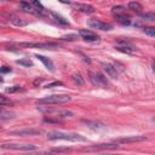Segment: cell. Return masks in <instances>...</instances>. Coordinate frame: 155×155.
<instances>
[{
  "label": "cell",
  "instance_id": "cell-32",
  "mask_svg": "<svg viewBox=\"0 0 155 155\" xmlns=\"http://www.w3.org/2000/svg\"><path fill=\"white\" fill-rule=\"evenodd\" d=\"M96 155H124V154H96Z\"/></svg>",
  "mask_w": 155,
  "mask_h": 155
},
{
  "label": "cell",
  "instance_id": "cell-31",
  "mask_svg": "<svg viewBox=\"0 0 155 155\" xmlns=\"http://www.w3.org/2000/svg\"><path fill=\"white\" fill-rule=\"evenodd\" d=\"M29 155H56L52 153H38V154H29Z\"/></svg>",
  "mask_w": 155,
  "mask_h": 155
},
{
  "label": "cell",
  "instance_id": "cell-16",
  "mask_svg": "<svg viewBox=\"0 0 155 155\" xmlns=\"http://www.w3.org/2000/svg\"><path fill=\"white\" fill-rule=\"evenodd\" d=\"M15 116H16V114L12 110L0 107V120H12V119H15Z\"/></svg>",
  "mask_w": 155,
  "mask_h": 155
},
{
  "label": "cell",
  "instance_id": "cell-10",
  "mask_svg": "<svg viewBox=\"0 0 155 155\" xmlns=\"http://www.w3.org/2000/svg\"><path fill=\"white\" fill-rule=\"evenodd\" d=\"M41 131L40 130H36V128H25V130H18V131H11L8 132V134H12V136H21V137H24V136H35V134H40Z\"/></svg>",
  "mask_w": 155,
  "mask_h": 155
},
{
  "label": "cell",
  "instance_id": "cell-15",
  "mask_svg": "<svg viewBox=\"0 0 155 155\" xmlns=\"http://www.w3.org/2000/svg\"><path fill=\"white\" fill-rule=\"evenodd\" d=\"M6 16H7L8 21H10L12 24L17 25V27H23V25H27V24H28V22H27V21H24L23 18L18 17V16H16V15L10 13V15H6Z\"/></svg>",
  "mask_w": 155,
  "mask_h": 155
},
{
  "label": "cell",
  "instance_id": "cell-9",
  "mask_svg": "<svg viewBox=\"0 0 155 155\" xmlns=\"http://www.w3.org/2000/svg\"><path fill=\"white\" fill-rule=\"evenodd\" d=\"M79 35H80L85 41H88V42L99 41V35H97L96 33H93V31H91V30H87V29H80V30H79Z\"/></svg>",
  "mask_w": 155,
  "mask_h": 155
},
{
  "label": "cell",
  "instance_id": "cell-34",
  "mask_svg": "<svg viewBox=\"0 0 155 155\" xmlns=\"http://www.w3.org/2000/svg\"><path fill=\"white\" fill-rule=\"evenodd\" d=\"M0 25H1V22H0Z\"/></svg>",
  "mask_w": 155,
  "mask_h": 155
},
{
  "label": "cell",
  "instance_id": "cell-14",
  "mask_svg": "<svg viewBox=\"0 0 155 155\" xmlns=\"http://www.w3.org/2000/svg\"><path fill=\"white\" fill-rule=\"evenodd\" d=\"M145 136H132V137H125V138H117L115 139V143H131V142H142L145 140Z\"/></svg>",
  "mask_w": 155,
  "mask_h": 155
},
{
  "label": "cell",
  "instance_id": "cell-23",
  "mask_svg": "<svg viewBox=\"0 0 155 155\" xmlns=\"http://www.w3.org/2000/svg\"><path fill=\"white\" fill-rule=\"evenodd\" d=\"M17 64L24 65V67H31V65H33V62H31L29 58H27V59H18V61H17Z\"/></svg>",
  "mask_w": 155,
  "mask_h": 155
},
{
  "label": "cell",
  "instance_id": "cell-11",
  "mask_svg": "<svg viewBox=\"0 0 155 155\" xmlns=\"http://www.w3.org/2000/svg\"><path fill=\"white\" fill-rule=\"evenodd\" d=\"M119 44H120V45L116 46V50H117V51H121V52H124V53H133V52L136 51V47H134L132 44H130L128 41L119 40Z\"/></svg>",
  "mask_w": 155,
  "mask_h": 155
},
{
  "label": "cell",
  "instance_id": "cell-28",
  "mask_svg": "<svg viewBox=\"0 0 155 155\" xmlns=\"http://www.w3.org/2000/svg\"><path fill=\"white\" fill-rule=\"evenodd\" d=\"M22 88L19 86H13V87H10V88H6V92H17V91H21Z\"/></svg>",
  "mask_w": 155,
  "mask_h": 155
},
{
  "label": "cell",
  "instance_id": "cell-13",
  "mask_svg": "<svg viewBox=\"0 0 155 155\" xmlns=\"http://www.w3.org/2000/svg\"><path fill=\"white\" fill-rule=\"evenodd\" d=\"M102 67H103V70L107 73V75L109 78H111V79H116L117 78V70H116V68L114 65H111L109 63H103Z\"/></svg>",
  "mask_w": 155,
  "mask_h": 155
},
{
  "label": "cell",
  "instance_id": "cell-29",
  "mask_svg": "<svg viewBox=\"0 0 155 155\" xmlns=\"http://www.w3.org/2000/svg\"><path fill=\"white\" fill-rule=\"evenodd\" d=\"M61 85H63L62 82H59V81H57V82H52V84H48V85H46L45 87L46 88H50V87H53V86H61Z\"/></svg>",
  "mask_w": 155,
  "mask_h": 155
},
{
  "label": "cell",
  "instance_id": "cell-4",
  "mask_svg": "<svg viewBox=\"0 0 155 155\" xmlns=\"http://www.w3.org/2000/svg\"><path fill=\"white\" fill-rule=\"evenodd\" d=\"M90 80L94 86L103 87V88H109L110 87V84H109L108 79L101 73H92L91 71L90 73Z\"/></svg>",
  "mask_w": 155,
  "mask_h": 155
},
{
  "label": "cell",
  "instance_id": "cell-22",
  "mask_svg": "<svg viewBox=\"0 0 155 155\" xmlns=\"http://www.w3.org/2000/svg\"><path fill=\"white\" fill-rule=\"evenodd\" d=\"M82 122H85L86 125H88L90 127H93V128H103L104 127V125L103 124H101V122H96V121H87V120H84Z\"/></svg>",
  "mask_w": 155,
  "mask_h": 155
},
{
  "label": "cell",
  "instance_id": "cell-26",
  "mask_svg": "<svg viewBox=\"0 0 155 155\" xmlns=\"http://www.w3.org/2000/svg\"><path fill=\"white\" fill-rule=\"evenodd\" d=\"M12 102L8 99V98H6L5 96H2V94H0V107H4V105H8V104H11Z\"/></svg>",
  "mask_w": 155,
  "mask_h": 155
},
{
  "label": "cell",
  "instance_id": "cell-24",
  "mask_svg": "<svg viewBox=\"0 0 155 155\" xmlns=\"http://www.w3.org/2000/svg\"><path fill=\"white\" fill-rule=\"evenodd\" d=\"M140 17L145 21H155V15L153 12H148V13H143L140 15Z\"/></svg>",
  "mask_w": 155,
  "mask_h": 155
},
{
  "label": "cell",
  "instance_id": "cell-12",
  "mask_svg": "<svg viewBox=\"0 0 155 155\" xmlns=\"http://www.w3.org/2000/svg\"><path fill=\"white\" fill-rule=\"evenodd\" d=\"M19 6H21V8H22L24 12H29V13H33V15H36V16H42V15L31 5V2L22 1V2H19Z\"/></svg>",
  "mask_w": 155,
  "mask_h": 155
},
{
  "label": "cell",
  "instance_id": "cell-6",
  "mask_svg": "<svg viewBox=\"0 0 155 155\" xmlns=\"http://www.w3.org/2000/svg\"><path fill=\"white\" fill-rule=\"evenodd\" d=\"M87 24L91 28L99 29V30H111L113 29V25L111 24L105 23V22H102L101 19H97V18H90V19H87Z\"/></svg>",
  "mask_w": 155,
  "mask_h": 155
},
{
  "label": "cell",
  "instance_id": "cell-21",
  "mask_svg": "<svg viewBox=\"0 0 155 155\" xmlns=\"http://www.w3.org/2000/svg\"><path fill=\"white\" fill-rule=\"evenodd\" d=\"M117 147H119L117 143H109V144L104 143V144H97L92 149H114V148H117Z\"/></svg>",
  "mask_w": 155,
  "mask_h": 155
},
{
  "label": "cell",
  "instance_id": "cell-27",
  "mask_svg": "<svg viewBox=\"0 0 155 155\" xmlns=\"http://www.w3.org/2000/svg\"><path fill=\"white\" fill-rule=\"evenodd\" d=\"M73 80H74L78 85H82V84H84V79L81 78L80 74H73Z\"/></svg>",
  "mask_w": 155,
  "mask_h": 155
},
{
  "label": "cell",
  "instance_id": "cell-17",
  "mask_svg": "<svg viewBox=\"0 0 155 155\" xmlns=\"http://www.w3.org/2000/svg\"><path fill=\"white\" fill-rule=\"evenodd\" d=\"M35 57H36L40 62H42L44 65H45L48 70H51V71L54 70V64H53V62H52L50 58H47V57H45V56H41V54H35Z\"/></svg>",
  "mask_w": 155,
  "mask_h": 155
},
{
  "label": "cell",
  "instance_id": "cell-2",
  "mask_svg": "<svg viewBox=\"0 0 155 155\" xmlns=\"http://www.w3.org/2000/svg\"><path fill=\"white\" fill-rule=\"evenodd\" d=\"M70 99L71 97L69 94H51L39 99L38 103L39 104H59V103H65Z\"/></svg>",
  "mask_w": 155,
  "mask_h": 155
},
{
  "label": "cell",
  "instance_id": "cell-8",
  "mask_svg": "<svg viewBox=\"0 0 155 155\" xmlns=\"http://www.w3.org/2000/svg\"><path fill=\"white\" fill-rule=\"evenodd\" d=\"M1 148L4 149H11V150H34L35 145L33 144H19V143H7L2 144Z\"/></svg>",
  "mask_w": 155,
  "mask_h": 155
},
{
  "label": "cell",
  "instance_id": "cell-33",
  "mask_svg": "<svg viewBox=\"0 0 155 155\" xmlns=\"http://www.w3.org/2000/svg\"><path fill=\"white\" fill-rule=\"evenodd\" d=\"M0 82H2V78L1 76H0Z\"/></svg>",
  "mask_w": 155,
  "mask_h": 155
},
{
  "label": "cell",
  "instance_id": "cell-1",
  "mask_svg": "<svg viewBox=\"0 0 155 155\" xmlns=\"http://www.w3.org/2000/svg\"><path fill=\"white\" fill-rule=\"evenodd\" d=\"M47 138L51 140H70V142H86V138L79 133L73 132H62V131H50L47 133Z\"/></svg>",
  "mask_w": 155,
  "mask_h": 155
},
{
  "label": "cell",
  "instance_id": "cell-30",
  "mask_svg": "<svg viewBox=\"0 0 155 155\" xmlns=\"http://www.w3.org/2000/svg\"><path fill=\"white\" fill-rule=\"evenodd\" d=\"M0 71L1 73H8V71H11V69L8 67H1L0 68Z\"/></svg>",
  "mask_w": 155,
  "mask_h": 155
},
{
  "label": "cell",
  "instance_id": "cell-7",
  "mask_svg": "<svg viewBox=\"0 0 155 155\" xmlns=\"http://www.w3.org/2000/svg\"><path fill=\"white\" fill-rule=\"evenodd\" d=\"M38 109L42 113H54L57 114L58 116L57 117H67V116H73V113L71 111H67V110H57V109H53V108H50V107H45V105H40L38 107Z\"/></svg>",
  "mask_w": 155,
  "mask_h": 155
},
{
  "label": "cell",
  "instance_id": "cell-18",
  "mask_svg": "<svg viewBox=\"0 0 155 155\" xmlns=\"http://www.w3.org/2000/svg\"><path fill=\"white\" fill-rule=\"evenodd\" d=\"M74 6L81 11V12H85V13H93L96 11V8L92 6V5H87V4H74Z\"/></svg>",
  "mask_w": 155,
  "mask_h": 155
},
{
  "label": "cell",
  "instance_id": "cell-5",
  "mask_svg": "<svg viewBox=\"0 0 155 155\" xmlns=\"http://www.w3.org/2000/svg\"><path fill=\"white\" fill-rule=\"evenodd\" d=\"M18 46H21V47H35V48H44V50L58 48V44H54V42H19Z\"/></svg>",
  "mask_w": 155,
  "mask_h": 155
},
{
  "label": "cell",
  "instance_id": "cell-20",
  "mask_svg": "<svg viewBox=\"0 0 155 155\" xmlns=\"http://www.w3.org/2000/svg\"><path fill=\"white\" fill-rule=\"evenodd\" d=\"M51 16L54 18V21L57 22V23H59V24H62V25H69V23H68V21L64 18V17H62V16H59V15H57L56 12H51Z\"/></svg>",
  "mask_w": 155,
  "mask_h": 155
},
{
  "label": "cell",
  "instance_id": "cell-19",
  "mask_svg": "<svg viewBox=\"0 0 155 155\" xmlns=\"http://www.w3.org/2000/svg\"><path fill=\"white\" fill-rule=\"evenodd\" d=\"M128 8L132 10V11H134V12H137V13H140L142 10H143L142 5H140L139 2H137V1H131V2H128Z\"/></svg>",
  "mask_w": 155,
  "mask_h": 155
},
{
  "label": "cell",
  "instance_id": "cell-25",
  "mask_svg": "<svg viewBox=\"0 0 155 155\" xmlns=\"http://www.w3.org/2000/svg\"><path fill=\"white\" fill-rule=\"evenodd\" d=\"M143 31L149 36H155V28H153V27H144Z\"/></svg>",
  "mask_w": 155,
  "mask_h": 155
},
{
  "label": "cell",
  "instance_id": "cell-3",
  "mask_svg": "<svg viewBox=\"0 0 155 155\" xmlns=\"http://www.w3.org/2000/svg\"><path fill=\"white\" fill-rule=\"evenodd\" d=\"M111 12L115 17V19L122 24V25H130L131 24V19H130V16L126 15V11H125V7L122 6H114L111 8Z\"/></svg>",
  "mask_w": 155,
  "mask_h": 155
}]
</instances>
